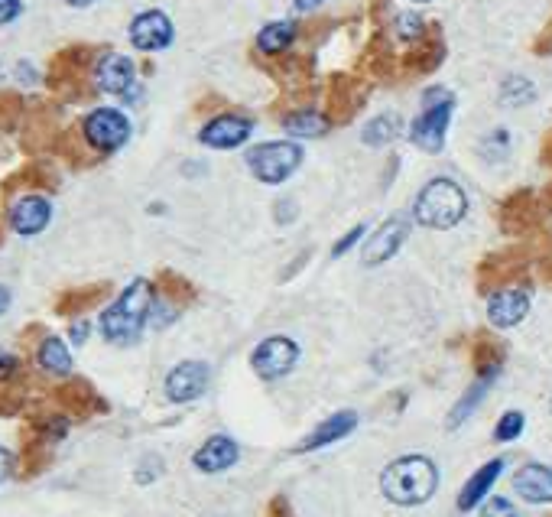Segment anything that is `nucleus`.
<instances>
[{"mask_svg":"<svg viewBox=\"0 0 552 517\" xmlns=\"http://www.w3.org/2000/svg\"><path fill=\"white\" fill-rule=\"evenodd\" d=\"M439 488V469L436 462L426 456H403L393 459L384 475H380V491L387 501L413 508V504H426Z\"/></svg>","mask_w":552,"mask_h":517,"instance_id":"obj_1","label":"nucleus"},{"mask_svg":"<svg viewBox=\"0 0 552 517\" xmlns=\"http://www.w3.org/2000/svg\"><path fill=\"white\" fill-rule=\"evenodd\" d=\"M153 287L150 280H134L117 300L101 313V335L114 345H130L140 339L143 326L153 313Z\"/></svg>","mask_w":552,"mask_h":517,"instance_id":"obj_2","label":"nucleus"},{"mask_svg":"<svg viewBox=\"0 0 552 517\" xmlns=\"http://www.w3.org/2000/svg\"><path fill=\"white\" fill-rule=\"evenodd\" d=\"M468 212V196L465 189L452 183V179H432V183L423 186V192L416 196L413 215L419 225L426 228H455Z\"/></svg>","mask_w":552,"mask_h":517,"instance_id":"obj_3","label":"nucleus"},{"mask_svg":"<svg viewBox=\"0 0 552 517\" xmlns=\"http://www.w3.org/2000/svg\"><path fill=\"white\" fill-rule=\"evenodd\" d=\"M302 163V147L293 140H273V144H260L247 153V166L260 183L276 186L286 183L296 173V166Z\"/></svg>","mask_w":552,"mask_h":517,"instance_id":"obj_4","label":"nucleus"},{"mask_svg":"<svg viewBox=\"0 0 552 517\" xmlns=\"http://www.w3.org/2000/svg\"><path fill=\"white\" fill-rule=\"evenodd\" d=\"M452 108H455V98L442 88H432L426 95V108L423 114L416 118L413 124V144L426 153H439L445 144V131H449V121H452Z\"/></svg>","mask_w":552,"mask_h":517,"instance_id":"obj_5","label":"nucleus"},{"mask_svg":"<svg viewBox=\"0 0 552 517\" xmlns=\"http://www.w3.org/2000/svg\"><path fill=\"white\" fill-rule=\"evenodd\" d=\"M299 361V345L286 335H270L264 339L251 355V368L260 374V378L276 381V378H286L289 371L296 368Z\"/></svg>","mask_w":552,"mask_h":517,"instance_id":"obj_6","label":"nucleus"},{"mask_svg":"<svg viewBox=\"0 0 552 517\" xmlns=\"http://www.w3.org/2000/svg\"><path fill=\"white\" fill-rule=\"evenodd\" d=\"M85 137L95 150H104V153L121 150L130 137V121L114 108H98L85 118Z\"/></svg>","mask_w":552,"mask_h":517,"instance_id":"obj_7","label":"nucleus"},{"mask_svg":"<svg viewBox=\"0 0 552 517\" xmlns=\"http://www.w3.org/2000/svg\"><path fill=\"white\" fill-rule=\"evenodd\" d=\"M208 378H212V371H208L205 361H179L166 374L163 391L173 404H192V400H199L208 391Z\"/></svg>","mask_w":552,"mask_h":517,"instance_id":"obj_8","label":"nucleus"},{"mask_svg":"<svg viewBox=\"0 0 552 517\" xmlns=\"http://www.w3.org/2000/svg\"><path fill=\"white\" fill-rule=\"evenodd\" d=\"M251 131H254V124L247 118H238V114H218V118H212L202 127L199 140L205 147H215V150H234L251 137Z\"/></svg>","mask_w":552,"mask_h":517,"instance_id":"obj_9","label":"nucleus"},{"mask_svg":"<svg viewBox=\"0 0 552 517\" xmlns=\"http://www.w3.org/2000/svg\"><path fill=\"white\" fill-rule=\"evenodd\" d=\"M130 43L143 53H156V49H166L173 43V23L163 14V10H147L130 23Z\"/></svg>","mask_w":552,"mask_h":517,"instance_id":"obj_10","label":"nucleus"},{"mask_svg":"<svg viewBox=\"0 0 552 517\" xmlns=\"http://www.w3.org/2000/svg\"><path fill=\"white\" fill-rule=\"evenodd\" d=\"M406 231H410V222H406L403 215L387 218V222L371 235V241L364 244V264H384V261H390V257L403 248Z\"/></svg>","mask_w":552,"mask_h":517,"instance_id":"obj_11","label":"nucleus"},{"mask_svg":"<svg viewBox=\"0 0 552 517\" xmlns=\"http://www.w3.org/2000/svg\"><path fill=\"white\" fill-rule=\"evenodd\" d=\"M238 459H241V449L231 436H208L205 443L195 449L192 465L205 475H218V472L231 469Z\"/></svg>","mask_w":552,"mask_h":517,"instance_id":"obj_12","label":"nucleus"},{"mask_svg":"<svg viewBox=\"0 0 552 517\" xmlns=\"http://www.w3.org/2000/svg\"><path fill=\"white\" fill-rule=\"evenodd\" d=\"M530 313V293L527 290H497L488 300V319L497 329H514Z\"/></svg>","mask_w":552,"mask_h":517,"instance_id":"obj_13","label":"nucleus"},{"mask_svg":"<svg viewBox=\"0 0 552 517\" xmlns=\"http://www.w3.org/2000/svg\"><path fill=\"white\" fill-rule=\"evenodd\" d=\"M95 82L108 95H127L134 88V62L121 53H108L95 69Z\"/></svg>","mask_w":552,"mask_h":517,"instance_id":"obj_14","label":"nucleus"},{"mask_svg":"<svg viewBox=\"0 0 552 517\" xmlns=\"http://www.w3.org/2000/svg\"><path fill=\"white\" fill-rule=\"evenodd\" d=\"M514 491L530 504H552V469L530 462L514 475Z\"/></svg>","mask_w":552,"mask_h":517,"instance_id":"obj_15","label":"nucleus"},{"mask_svg":"<svg viewBox=\"0 0 552 517\" xmlns=\"http://www.w3.org/2000/svg\"><path fill=\"white\" fill-rule=\"evenodd\" d=\"M354 426H358V413L341 410V413H335V417H328L315 426V430L299 443V452H315L322 446H332V443H338V439H345L348 433H354Z\"/></svg>","mask_w":552,"mask_h":517,"instance_id":"obj_16","label":"nucleus"},{"mask_svg":"<svg viewBox=\"0 0 552 517\" xmlns=\"http://www.w3.org/2000/svg\"><path fill=\"white\" fill-rule=\"evenodd\" d=\"M52 218V205L43 196H23L17 205L10 209V225L20 235H39Z\"/></svg>","mask_w":552,"mask_h":517,"instance_id":"obj_17","label":"nucleus"},{"mask_svg":"<svg viewBox=\"0 0 552 517\" xmlns=\"http://www.w3.org/2000/svg\"><path fill=\"white\" fill-rule=\"evenodd\" d=\"M497 374H501V361H491V365H484V368L478 371V381L468 387V394H465L462 400H458L455 410L449 413V426H452V430H455V426H462V423L471 417V413L478 410V404L484 400V394H488L491 384L497 381Z\"/></svg>","mask_w":552,"mask_h":517,"instance_id":"obj_18","label":"nucleus"},{"mask_svg":"<svg viewBox=\"0 0 552 517\" xmlns=\"http://www.w3.org/2000/svg\"><path fill=\"white\" fill-rule=\"evenodd\" d=\"M501 472H504V459H491L488 465H481V469L465 482L462 495H458V511H475L478 504L488 498V491L497 478H501Z\"/></svg>","mask_w":552,"mask_h":517,"instance_id":"obj_19","label":"nucleus"},{"mask_svg":"<svg viewBox=\"0 0 552 517\" xmlns=\"http://www.w3.org/2000/svg\"><path fill=\"white\" fill-rule=\"evenodd\" d=\"M39 368L56 374V378H65V374H72V352L65 348L62 339H56V335H49V339H43V345H39Z\"/></svg>","mask_w":552,"mask_h":517,"instance_id":"obj_20","label":"nucleus"},{"mask_svg":"<svg viewBox=\"0 0 552 517\" xmlns=\"http://www.w3.org/2000/svg\"><path fill=\"white\" fill-rule=\"evenodd\" d=\"M296 40V23L293 20H276L270 23V27L260 30L257 36V46L264 49V53H283V49H289V43Z\"/></svg>","mask_w":552,"mask_h":517,"instance_id":"obj_21","label":"nucleus"},{"mask_svg":"<svg viewBox=\"0 0 552 517\" xmlns=\"http://www.w3.org/2000/svg\"><path fill=\"white\" fill-rule=\"evenodd\" d=\"M283 127L293 137H322L328 131V118L319 111H296L283 121Z\"/></svg>","mask_w":552,"mask_h":517,"instance_id":"obj_22","label":"nucleus"},{"mask_svg":"<svg viewBox=\"0 0 552 517\" xmlns=\"http://www.w3.org/2000/svg\"><path fill=\"white\" fill-rule=\"evenodd\" d=\"M397 134H400V118H397V114H380V118H374L371 124L364 127L361 140L367 147H387Z\"/></svg>","mask_w":552,"mask_h":517,"instance_id":"obj_23","label":"nucleus"},{"mask_svg":"<svg viewBox=\"0 0 552 517\" xmlns=\"http://www.w3.org/2000/svg\"><path fill=\"white\" fill-rule=\"evenodd\" d=\"M533 98H536V88L530 79H523V75H507L501 85V101L507 108H523V105H530Z\"/></svg>","mask_w":552,"mask_h":517,"instance_id":"obj_24","label":"nucleus"},{"mask_svg":"<svg viewBox=\"0 0 552 517\" xmlns=\"http://www.w3.org/2000/svg\"><path fill=\"white\" fill-rule=\"evenodd\" d=\"M523 426H527V420H523L520 410H510L504 413L501 420H497V430H494V439L497 443H510V439H517L523 433Z\"/></svg>","mask_w":552,"mask_h":517,"instance_id":"obj_25","label":"nucleus"},{"mask_svg":"<svg viewBox=\"0 0 552 517\" xmlns=\"http://www.w3.org/2000/svg\"><path fill=\"white\" fill-rule=\"evenodd\" d=\"M507 144H510V134H507V131H494L491 137H484V140H481V153H484V160L497 163L501 157H507Z\"/></svg>","mask_w":552,"mask_h":517,"instance_id":"obj_26","label":"nucleus"},{"mask_svg":"<svg viewBox=\"0 0 552 517\" xmlns=\"http://www.w3.org/2000/svg\"><path fill=\"white\" fill-rule=\"evenodd\" d=\"M426 30V23L423 17H416V14H400L397 20V33H400V40H419Z\"/></svg>","mask_w":552,"mask_h":517,"instance_id":"obj_27","label":"nucleus"},{"mask_svg":"<svg viewBox=\"0 0 552 517\" xmlns=\"http://www.w3.org/2000/svg\"><path fill=\"white\" fill-rule=\"evenodd\" d=\"M481 517H520V514H517V508L507 498H491L488 504H484Z\"/></svg>","mask_w":552,"mask_h":517,"instance_id":"obj_28","label":"nucleus"},{"mask_svg":"<svg viewBox=\"0 0 552 517\" xmlns=\"http://www.w3.org/2000/svg\"><path fill=\"white\" fill-rule=\"evenodd\" d=\"M160 472H163V462L156 459V456H150V459L137 469V482H140V485H150L153 478H160Z\"/></svg>","mask_w":552,"mask_h":517,"instance_id":"obj_29","label":"nucleus"},{"mask_svg":"<svg viewBox=\"0 0 552 517\" xmlns=\"http://www.w3.org/2000/svg\"><path fill=\"white\" fill-rule=\"evenodd\" d=\"M361 235H364V225H358V228H351V231H348V235H345V238H341V241L335 244V248H332V257H341V254H345V251H348V248H351V244H354V241H358Z\"/></svg>","mask_w":552,"mask_h":517,"instance_id":"obj_30","label":"nucleus"},{"mask_svg":"<svg viewBox=\"0 0 552 517\" xmlns=\"http://www.w3.org/2000/svg\"><path fill=\"white\" fill-rule=\"evenodd\" d=\"M20 14V0H0V27Z\"/></svg>","mask_w":552,"mask_h":517,"instance_id":"obj_31","label":"nucleus"},{"mask_svg":"<svg viewBox=\"0 0 552 517\" xmlns=\"http://www.w3.org/2000/svg\"><path fill=\"white\" fill-rule=\"evenodd\" d=\"M13 472V452L0 446V482H7Z\"/></svg>","mask_w":552,"mask_h":517,"instance_id":"obj_32","label":"nucleus"},{"mask_svg":"<svg viewBox=\"0 0 552 517\" xmlns=\"http://www.w3.org/2000/svg\"><path fill=\"white\" fill-rule=\"evenodd\" d=\"M13 371H17V358L0 352V378H10Z\"/></svg>","mask_w":552,"mask_h":517,"instance_id":"obj_33","label":"nucleus"},{"mask_svg":"<svg viewBox=\"0 0 552 517\" xmlns=\"http://www.w3.org/2000/svg\"><path fill=\"white\" fill-rule=\"evenodd\" d=\"M88 332H91L88 322H75V326H72V342H75V345H82V342L88 339Z\"/></svg>","mask_w":552,"mask_h":517,"instance_id":"obj_34","label":"nucleus"},{"mask_svg":"<svg viewBox=\"0 0 552 517\" xmlns=\"http://www.w3.org/2000/svg\"><path fill=\"white\" fill-rule=\"evenodd\" d=\"M10 309V290L7 287H0V316H4Z\"/></svg>","mask_w":552,"mask_h":517,"instance_id":"obj_35","label":"nucleus"},{"mask_svg":"<svg viewBox=\"0 0 552 517\" xmlns=\"http://www.w3.org/2000/svg\"><path fill=\"white\" fill-rule=\"evenodd\" d=\"M293 4L299 10H315V7H322V0H293Z\"/></svg>","mask_w":552,"mask_h":517,"instance_id":"obj_36","label":"nucleus"},{"mask_svg":"<svg viewBox=\"0 0 552 517\" xmlns=\"http://www.w3.org/2000/svg\"><path fill=\"white\" fill-rule=\"evenodd\" d=\"M65 4H72V7H88V4H95V0H65Z\"/></svg>","mask_w":552,"mask_h":517,"instance_id":"obj_37","label":"nucleus"}]
</instances>
